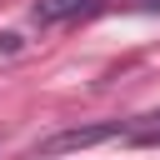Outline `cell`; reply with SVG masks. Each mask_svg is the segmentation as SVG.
I'll use <instances>...</instances> for the list:
<instances>
[{"label": "cell", "instance_id": "cell-1", "mask_svg": "<svg viewBox=\"0 0 160 160\" xmlns=\"http://www.w3.org/2000/svg\"><path fill=\"white\" fill-rule=\"evenodd\" d=\"M115 135H125V125H120V120H110V125H80V130H60V135L40 140V155H65V150H85V145H100V140H115Z\"/></svg>", "mask_w": 160, "mask_h": 160}, {"label": "cell", "instance_id": "cell-2", "mask_svg": "<svg viewBox=\"0 0 160 160\" xmlns=\"http://www.w3.org/2000/svg\"><path fill=\"white\" fill-rule=\"evenodd\" d=\"M105 10L100 0H35V25H60V20H75V15H95Z\"/></svg>", "mask_w": 160, "mask_h": 160}, {"label": "cell", "instance_id": "cell-3", "mask_svg": "<svg viewBox=\"0 0 160 160\" xmlns=\"http://www.w3.org/2000/svg\"><path fill=\"white\" fill-rule=\"evenodd\" d=\"M125 140L130 145H160V115L145 120V125H135V130H125Z\"/></svg>", "mask_w": 160, "mask_h": 160}]
</instances>
